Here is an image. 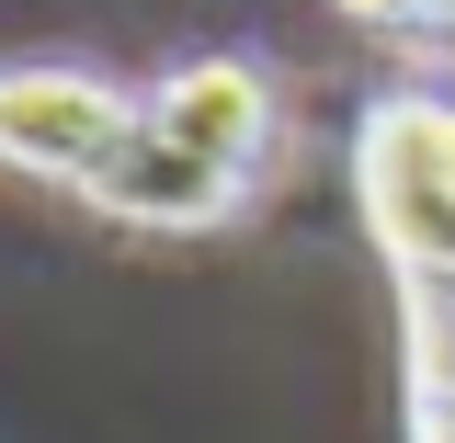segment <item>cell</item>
Instances as JSON below:
<instances>
[{"label": "cell", "instance_id": "cell-1", "mask_svg": "<svg viewBox=\"0 0 455 443\" xmlns=\"http://www.w3.org/2000/svg\"><path fill=\"white\" fill-rule=\"evenodd\" d=\"M353 194L398 284H455V91H398L364 114Z\"/></svg>", "mask_w": 455, "mask_h": 443}, {"label": "cell", "instance_id": "cell-2", "mask_svg": "<svg viewBox=\"0 0 455 443\" xmlns=\"http://www.w3.org/2000/svg\"><path fill=\"white\" fill-rule=\"evenodd\" d=\"M137 137V103L92 68H0V170L92 194Z\"/></svg>", "mask_w": 455, "mask_h": 443}, {"label": "cell", "instance_id": "cell-3", "mask_svg": "<svg viewBox=\"0 0 455 443\" xmlns=\"http://www.w3.org/2000/svg\"><path fill=\"white\" fill-rule=\"evenodd\" d=\"M137 125L160 137L171 160H194V170H217V182L251 194V170L274 148V80L251 57H194V68H171L160 91L137 103Z\"/></svg>", "mask_w": 455, "mask_h": 443}, {"label": "cell", "instance_id": "cell-4", "mask_svg": "<svg viewBox=\"0 0 455 443\" xmlns=\"http://www.w3.org/2000/svg\"><path fill=\"white\" fill-rule=\"evenodd\" d=\"M410 341V443H455V284H398Z\"/></svg>", "mask_w": 455, "mask_h": 443}, {"label": "cell", "instance_id": "cell-5", "mask_svg": "<svg viewBox=\"0 0 455 443\" xmlns=\"http://www.w3.org/2000/svg\"><path fill=\"white\" fill-rule=\"evenodd\" d=\"M353 23H376V35H410V23H455V0H341Z\"/></svg>", "mask_w": 455, "mask_h": 443}]
</instances>
